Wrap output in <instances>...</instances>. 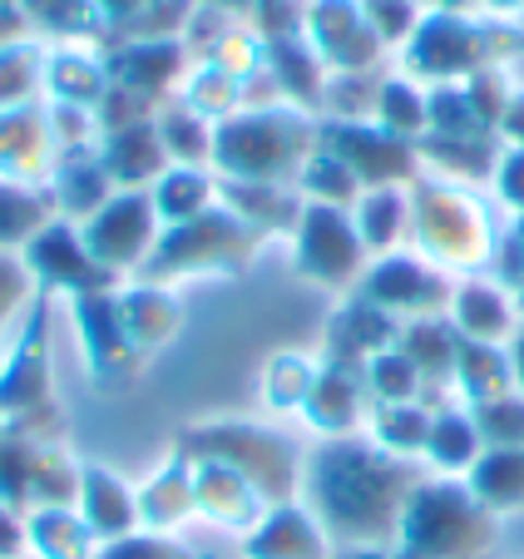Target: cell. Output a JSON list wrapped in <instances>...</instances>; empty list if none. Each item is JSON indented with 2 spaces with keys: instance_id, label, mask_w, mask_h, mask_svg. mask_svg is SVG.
Wrapping results in <instances>:
<instances>
[{
  "instance_id": "1",
  "label": "cell",
  "mask_w": 524,
  "mask_h": 559,
  "mask_svg": "<svg viewBox=\"0 0 524 559\" xmlns=\"http://www.w3.org/2000/svg\"><path fill=\"white\" fill-rule=\"evenodd\" d=\"M391 465L371 461V455L361 451H326L317 455V500H322L326 520H332V530H352V535H361V530H381L377 520H391V506L401 500V486H377V480H386Z\"/></svg>"
},
{
  "instance_id": "2",
  "label": "cell",
  "mask_w": 524,
  "mask_h": 559,
  "mask_svg": "<svg viewBox=\"0 0 524 559\" xmlns=\"http://www.w3.org/2000/svg\"><path fill=\"white\" fill-rule=\"evenodd\" d=\"M485 545V520L471 496L451 486H430L410 500L406 559H461Z\"/></svg>"
},
{
  "instance_id": "3",
  "label": "cell",
  "mask_w": 524,
  "mask_h": 559,
  "mask_svg": "<svg viewBox=\"0 0 524 559\" xmlns=\"http://www.w3.org/2000/svg\"><path fill=\"white\" fill-rule=\"evenodd\" d=\"M0 421L15 426L25 441H50L60 431L50 396V367H45V328L35 317V328L25 332L21 352L11 357V367L0 371Z\"/></svg>"
},
{
  "instance_id": "4",
  "label": "cell",
  "mask_w": 524,
  "mask_h": 559,
  "mask_svg": "<svg viewBox=\"0 0 524 559\" xmlns=\"http://www.w3.org/2000/svg\"><path fill=\"white\" fill-rule=\"evenodd\" d=\"M31 267L45 277V287H64V293H80V297H95L99 287L109 283V267L84 243H74L64 228H50L35 238Z\"/></svg>"
},
{
  "instance_id": "5",
  "label": "cell",
  "mask_w": 524,
  "mask_h": 559,
  "mask_svg": "<svg viewBox=\"0 0 524 559\" xmlns=\"http://www.w3.org/2000/svg\"><path fill=\"white\" fill-rule=\"evenodd\" d=\"M74 506H80L84 525L95 530L99 545L134 535V525H139V500L129 496V486L119 480V475L99 471V465H84V475H80V500H74Z\"/></svg>"
},
{
  "instance_id": "6",
  "label": "cell",
  "mask_w": 524,
  "mask_h": 559,
  "mask_svg": "<svg viewBox=\"0 0 524 559\" xmlns=\"http://www.w3.org/2000/svg\"><path fill=\"white\" fill-rule=\"evenodd\" d=\"M148 243V203L144 199H119L109 209H99V218L84 233V248L99 258L105 267H124L144 253Z\"/></svg>"
},
{
  "instance_id": "7",
  "label": "cell",
  "mask_w": 524,
  "mask_h": 559,
  "mask_svg": "<svg viewBox=\"0 0 524 559\" xmlns=\"http://www.w3.org/2000/svg\"><path fill=\"white\" fill-rule=\"evenodd\" d=\"M74 312H80V337H84V357H90V367H95L99 381H109L115 371H129V361L139 357L134 347H129L124 328H119V307L109 302V297H80L74 302Z\"/></svg>"
},
{
  "instance_id": "8",
  "label": "cell",
  "mask_w": 524,
  "mask_h": 559,
  "mask_svg": "<svg viewBox=\"0 0 524 559\" xmlns=\"http://www.w3.org/2000/svg\"><path fill=\"white\" fill-rule=\"evenodd\" d=\"M25 535H31L35 559H95L99 555L95 530L84 525V515H74L70 506L31 510L25 515Z\"/></svg>"
},
{
  "instance_id": "9",
  "label": "cell",
  "mask_w": 524,
  "mask_h": 559,
  "mask_svg": "<svg viewBox=\"0 0 524 559\" xmlns=\"http://www.w3.org/2000/svg\"><path fill=\"white\" fill-rule=\"evenodd\" d=\"M248 555L252 559H326V545L307 515L277 510V515L248 539Z\"/></svg>"
},
{
  "instance_id": "10",
  "label": "cell",
  "mask_w": 524,
  "mask_h": 559,
  "mask_svg": "<svg viewBox=\"0 0 524 559\" xmlns=\"http://www.w3.org/2000/svg\"><path fill=\"white\" fill-rule=\"evenodd\" d=\"M475 500L495 510H514L524 506V445H500V451L475 461Z\"/></svg>"
},
{
  "instance_id": "11",
  "label": "cell",
  "mask_w": 524,
  "mask_h": 559,
  "mask_svg": "<svg viewBox=\"0 0 524 559\" xmlns=\"http://www.w3.org/2000/svg\"><path fill=\"white\" fill-rule=\"evenodd\" d=\"M115 307H119V328H124V337H129V347L134 352L158 347V342L174 332V322H179V307L168 302L164 293H154V287L119 297Z\"/></svg>"
},
{
  "instance_id": "12",
  "label": "cell",
  "mask_w": 524,
  "mask_h": 559,
  "mask_svg": "<svg viewBox=\"0 0 524 559\" xmlns=\"http://www.w3.org/2000/svg\"><path fill=\"white\" fill-rule=\"evenodd\" d=\"M189 506H193V486L183 480L179 461L168 465L164 475H154V480L139 490V520H144L148 530H168Z\"/></svg>"
},
{
  "instance_id": "13",
  "label": "cell",
  "mask_w": 524,
  "mask_h": 559,
  "mask_svg": "<svg viewBox=\"0 0 524 559\" xmlns=\"http://www.w3.org/2000/svg\"><path fill=\"white\" fill-rule=\"evenodd\" d=\"M455 312H461V328L471 332V337H500L504 328H510V307H504V297L495 293V287H465L461 302H455Z\"/></svg>"
},
{
  "instance_id": "14",
  "label": "cell",
  "mask_w": 524,
  "mask_h": 559,
  "mask_svg": "<svg viewBox=\"0 0 524 559\" xmlns=\"http://www.w3.org/2000/svg\"><path fill=\"white\" fill-rule=\"evenodd\" d=\"M307 402H312V421L322 426V431H342V426L357 421V386L346 377H336V371H326V377L317 381V391Z\"/></svg>"
},
{
  "instance_id": "15",
  "label": "cell",
  "mask_w": 524,
  "mask_h": 559,
  "mask_svg": "<svg viewBox=\"0 0 524 559\" xmlns=\"http://www.w3.org/2000/svg\"><path fill=\"white\" fill-rule=\"evenodd\" d=\"M475 441H480V426L465 421V416H441L430 421V455L441 465H471L475 461Z\"/></svg>"
},
{
  "instance_id": "16",
  "label": "cell",
  "mask_w": 524,
  "mask_h": 559,
  "mask_svg": "<svg viewBox=\"0 0 524 559\" xmlns=\"http://www.w3.org/2000/svg\"><path fill=\"white\" fill-rule=\"evenodd\" d=\"M95 559H193V555L183 545H174V539H164L158 530H134V535H124V539L99 545Z\"/></svg>"
},
{
  "instance_id": "17",
  "label": "cell",
  "mask_w": 524,
  "mask_h": 559,
  "mask_svg": "<svg viewBox=\"0 0 524 559\" xmlns=\"http://www.w3.org/2000/svg\"><path fill=\"white\" fill-rule=\"evenodd\" d=\"M381 441L396 445V451H416V445L430 441V421L416 406H386L381 412Z\"/></svg>"
},
{
  "instance_id": "18",
  "label": "cell",
  "mask_w": 524,
  "mask_h": 559,
  "mask_svg": "<svg viewBox=\"0 0 524 559\" xmlns=\"http://www.w3.org/2000/svg\"><path fill=\"white\" fill-rule=\"evenodd\" d=\"M475 426L495 441V451H500V445H520L524 441V406L520 402H485Z\"/></svg>"
},
{
  "instance_id": "19",
  "label": "cell",
  "mask_w": 524,
  "mask_h": 559,
  "mask_svg": "<svg viewBox=\"0 0 524 559\" xmlns=\"http://www.w3.org/2000/svg\"><path fill=\"white\" fill-rule=\"evenodd\" d=\"M25 545H31V535H25V520L15 515L11 506H0V559H21Z\"/></svg>"
},
{
  "instance_id": "20",
  "label": "cell",
  "mask_w": 524,
  "mask_h": 559,
  "mask_svg": "<svg viewBox=\"0 0 524 559\" xmlns=\"http://www.w3.org/2000/svg\"><path fill=\"white\" fill-rule=\"evenodd\" d=\"M21 293H25V277H21V273H11V267L0 263V317H5L15 302H21Z\"/></svg>"
},
{
  "instance_id": "21",
  "label": "cell",
  "mask_w": 524,
  "mask_h": 559,
  "mask_svg": "<svg viewBox=\"0 0 524 559\" xmlns=\"http://www.w3.org/2000/svg\"><path fill=\"white\" fill-rule=\"evenodd\" d=\"M514 361H520V377H524V342H520V352H514Z\"/></svg>"
},
{
  "instance_id": "22",
  "label": "cell",
  "mask_w": 524,
  "mask_h": 559,
  "mask_svg": "<svg viewBox=\"0 0 524 559\" xmlns=\"http://www.w3.org/2000/svg\"><path fill=\"white\" fill-rule=\"evenodd\" d=\"M0 426H5V421H0Z\"/></svg>"
}]
</instances>
